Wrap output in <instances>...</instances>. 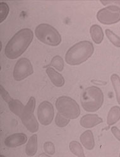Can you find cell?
I'll list each match as a JSON object with an SVG mask.
<instances>
[{"label":"cell","instance_id":"obj_1","mask_svg":"<svg viewBox=\"0 0 120 157\" xmlns=\"http://www.w3.org/2000/svg\"><path fill=\"white\" fill-rule=\"evenodd\" d=\"M33 38L34 33L31 29L24 28L18 31L6 44L5 56L11 60L18 58L27 50Z\"/></svg>","mask_w":120,"mask_h":157},{"label":"cell","instance_id":"obj_2","mask_svg":"<svg viewBox=\"0 0 120 157\" xmlns=\"http://www.w3.org/2000/svg\"><path fill=\"white\" fill-rule=\"evenodd\" d=\"M94 52L93 44L82 41L72 46L65 55V61L69 65H78L86 62Z\"/></svg>","mask_w":120,"mask_h":157},{"label":"cell","instance_id":"obj_3","mask_svg":"<svg viewBox=\"0 0 120 157\" xmlns=\"http://www.w3.org/2000/svg\"><path fill=\"white\" fill-rule=\"evenodd\" d=\"M104 101L103 92L99 87L92 86L82 92L81 101L83 109L88 112H96L101 109Z\"/></svg>","mask_w":120,"mask_h":157},{"label":"cell","instance_id":"obj_4","mask_svg":"<svg viewBox=\"0 0 120 157\" xmlns=\"http://www.w3.org/2000/svg\"><path fill=\"white\" fill-rule=\"evenodd\" d=\"M35 35L40 41L51 46H57L62 42L59 33L54 27L47 24L37 25L35 29Z\"/></svg>","mask_w":120,"mask_h":157},{"label":"cell","instance_id":"obj_5","mask_svg":"<svg viewBox=\"0 0 120 157\" xmlns=\"http://www.w3.org/2000/svg\"><path fill=\"white\" fill-rule=\"evenodd\" d=\"M58 112L69 119H76L81 115V109L75 100L68 96H60L55 103Z\"/></svg>","mask_w":120,"mask_h":157},{"label":"cell","instance_id":"obj_6","mask_svg":"<svg viewBox=\"0 0 120 157\" xmlns=\"http://www.w3.org/2000/svg\"><path fill=\"white\" fill-rule=\"evenodd\" d=\"M36 105V98L31 96L24 107L22 116L20 117L27 129L32 133H35L39 130V123L34 115Z\"/></svg>","mask_w":120,"mask_h":157},{"label":"cell","instance_id":"obj_7","mask_svg":"<svg viewBox=\"0 0 120 157\" xmlns=\"http://www.w3.org/2000/svg\"><path fill=\"white\" fill-rule=\"evenodd\" d=\"M99 22L104 25L115 24L120 21V8L115 6H107L97 13Z\"/></svg>","mask_w":120,"mask_h":157},{"label":"cell","instance_id":"obj_8","mask_svg":"<svg viewBox=\"0 0 120 157\" xmlns=\"http://www.w3.org/2000/svg\"><path fill=\"white\" fill-rule=\"evenodd\" d=\"M34 73L33 66L28 58H21L17 62L13 73L16 81H21Z\"/></svg>","mask_w":120,"mask_h":157},{"label":"cell","instance_id":"obj_9","mask_svg":"<svg viewBox=\"0 0 120 157\" xmlns=\"http://www.w3.org/2000/svg\"><path fill=\"white\" fill-rule=\"evenodd\" d=\"M54 117V106L48 101L40 103L37 109V117L43 125H48L53 122Z\"/></svg>","mask_w":120,"mask_h":157},{"label":"cell","instance_id":"obj_10","mask_svg":"<svg viewBox=\"0 0 120 157\" xmlns=\"http://www.w3.org/2000/svg\"><path fill=\"white\" fill-rule=\"evenodd\" d=\"M27 141V136L24 133H15L8 136L4 143L8 148H16L24 145Z\"/></svg>","mask_w":120,"mask_h":157},{"label":"cell","instance_id":"obj_11","mask_svg":"<svg viewBox=\"0 0 120 157\" xmlns=\"http://www.w3.org/2000/svg\"><path fill=\"white\" fill-rule=\"evenodd\" d=\"M103 122V119L97 114H87L84 115L80 124L84 128L90 129Z\"/></svg>","mask_w":120,"mask_h":157},{"label":"cell","instance_id":"obj_12","mask_svg":"<svg viewBox=\"0 0 120 157\" xmlns=\"http://www.w3.org/2000/svg\"><path fill=\"white\" fill-rule=\"evenodd\" d=\"M46 73L51 82L58 87H61L64 86L65 83V78L63 75L56 71L53 68L48 67L46 68Z\"/></svg>","mask_w":120,"mask_h":157},{"label":"cell","instance_id":"obj_13","mask_svg":"<svg viewBox=\"0 0 120 157\" xmlns=\"http://www.w3.org/2000/svg\"><path fill=\"white\" fill-rule=\"evenodd\" d=\"M80 140L85 149L92 150L94 148L95 140L92 131L87 130L83 132L80 137Z\"/></svg>","mask_w":120,"mask_h":157},{"label":"cell","instance_id":"obj_14","mask_svg":"<svg viewBox=\"0 0 120 157\" xmlns=\"http://www.w3.org/2000/svg\"><path fill=\"white\" fill-rule=\"evenodd\" d=\"M90 34L93 41L97 44H101L104 37V34L102 27L98 24L92 25L90 28Z\"/></svg>","mask_w":120,"mask_h":157},{"label":"cell","instance_id":"obj_15","mask_svg":"<svg viewBox=\"0 0 120 157\" xmlns=\"http://www.w3.org/2000/svg\"><path fill=\"white\" fill-rule=\"evenodd\" d=\"M120 120V107L113 106L109 110L107 117V124L109 127L113 125Z\"/></svg>","mask_w":120,"mask_h":157},{"label":"cell","instance_id":"obj_16","mask_svg":"<svg viewBox=\"0 0 120 157\" xmlns=\"http://www.w3.org/2000/svg\"><path fill=\"white\" fill-rule=\"evenodd\" d=\"M37 151V136L33 134L27 142L25 147V153L28 156H33Z\"/></svg>","mask_w":120,"mask_h":157},{"label":"cell","instance_id":"obj_17","mask_svg":"<svg viewBox=\"0 0 120 157\" xmlns=\"http://www.w3.org/2000/svg\"><path fill=\"white\" fill-rule=\"evenodd\" d=\"M8 104L9 109L14 114L17 115L18 117H21L24 110L25 106L23 103L18 100L12 99Z\"/></svg>","mask_w":120,"mask_h":157},{"label":"cell","instance_id":"obj_18","mask_svg":"<svg viewBox=\"0 0 120 157\" xmlns=\"http://www.w3.org/2000/svg\"><path fill=\"white\" fill-rule=\"evenodd\" d=\"M69 148L70 151L78 157H85L84 149L82 145L77 141H72L69 144Z\"/></svg>","mask_w":120,"mask_h":157},{"label":"cell","instance_id":"obj_19","mask_svg":"<svg viewBox=\"0 0 120 157\" xmlns=\"http://www.w3.org/2000/svg\"><path fill=\"white\" fill-rule=\"evenodd\" d=\"M111 81L116 94L117 102L120 105V77L116 74H113L111 76Z\"/></svg>","mask_w":120,"mask_h":157},{"label":"cell","instance_id":"obj_20","mask_svg":"<svg viewBox=\"0 0 120 157\" xmlns=\"http://www.w3.org/2000/svg\"><path fill=\"white\" fill-rule=\"evenodd\" d=\"M49 66H51L54 67L58 71L62 72L63 71L65 66L63 59L62 56H60L59 55H56L52 58L51 63L49 64Z\"/></svg>","mask_w":120,"mask_h":157},{"label":"cell","instance_id":"obj_21","mask_svg":"<svg viewBox=\"0 0 120 157\" xmlns=\"http://www.w3.org/2000/svg\"><path fill=\"white\" fill-rule=\"evenodd\" d=\"M105 33L106 37L109 39V41L111 42L114 46L117 48H120V37L116 35L110 29H106Z\"/></svg>","mask_w":120,"mask_h":157},{"label":"cell","instance_id":"obj_22","mask_svg":"<svg viewBox=\"0 0 120 157\" xmlns=\"http://www.w3.org/2000/svg\"><path fill=\"white\" fill-rule=\"evenodd\" d=\"M9 12V8L5 2H0V23H2L7 18Z\"/></svg>","mask_w":120,"mask_h":157},{"label":"cell","instance_id":"obj_23","mask_svg":"<svg viewBox=\"0 0 120 157\" xmlns=\"http://www.w3.org/2000/svg\"><path fill=\"white\" fill-rule=\"evenodd\" d=\"M69 122H70V119H68V118L58 112L55 117V123L58 127H60V128L65 127L69 123Z\"/></svg>","mask_w":120,"mask_h":157},{"label":"cell","instance_id":"obj_24","mask_svg":"<svg viewBox=\"0 0 120 157\" xmlns=\"http://www.w3.org/2000/svg\"><path fill=\"white\" fill-rule=\"evenodd\" d=\"M44 150L49 155H53L55 153L54 144L51 141H46L44 144Z\"/></svg>","mask_w":120,"mask_h":157},{"label":"cell","instance_id":"obj_25","mask_svg":"<svg viewBox=\"0 0 120 157\" xmlns=\"http://www.w3.org/2000/svg\"><path fill=\"white\" fill-rule=\"evenodd\" d=\"M0 91H1V96H2L3 99L7 103H9V102H10L11 100L13 99V98L10 96V95L9 94L8 91H6V90L3 87L2 85L0 86Z\"/></svg>","mask_w":120,"mask_h":157},{"label":"cell","instance_id":"obj_26","mask_svg":"<svg viewBox=\"0 0 120 157\" xmlns=\"http://www.w3.org/2000/svg\"><path fill=\"white\" fill-rule=\"evenodd\" d=\"M103 5L106 6H115L120 8V0H104L101 1Z\"/></svg>","mask_w":120,"mask_h":157},{"label":"cell","instance_id":"obj_27","mask_svg":"<svg viewBox=\"0 0 120 157\" xmlns=\"http://www.w3.org/2000/svg\"><path fill=\"white\" fill-rule=\"evenodd\" d=\"M111 132L113 134V136L116 137V138L120 141V130L116 126H113L111 129Z\"/></svg>","mask_w":120,"mask_h":157},{"label":"cell","instance_id":"obj_28","mask_svg":"<svg viewBox=\"0 0 120 157\" xmlns=\"http://www.w3.org/2000/svg\"><path fill=\"white\" fill-rule=\"evenodd\" d=\"M119 157H120V153H119Z\"/></svg>","mask_w":120,"mask_h":157}]
</instances>
